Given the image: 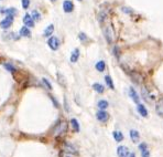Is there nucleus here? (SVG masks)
<instances>
[{
  "instance_id": "nucleus-1",
  "label": "nucleus",
  "mask_w": 163,
  "mask_h": 157,
  "mask_svg": "<svg viewBox=\"0 0 163 157\" xmlns=\"http://www.w3.org/2000/svg\"><path fill=\"white\" fill-rule=\"evenodd\" d=\"M67 132V122L66 121H61L58 125L54 128V135L55 136H62L66 134Z\"/></svg>"
},
{
  "instance_id": "nucleus-2",
  "label": "nucleus",
  "mask_w": 163,
  "mask_h": 157,
  "mask_svg": "<svg viewBox=\"0 0 163 157\" xmlns=\"http://www.w3.org/2000/svg\"><path fill=\"white\" fill-rule=\"evenodd\" d=\"M104 34H105L106 41L108 42L109 45H111L114 42V39H115V35H114V30L110 26H107V27L104 28Z\"/></svg>"
},
{
  "instance_id": "nucleus-3",
  "label": "nucleus",
  "mask_w": 163,
  "mask_h": 157,
  "mask_svg": "<svg viewBox=\"0 0 163 157\" xmlns=\"http://www.w3.org/2000/svg\"><path fill=\"white\" fill-rule=\"evenodd\" d=\"M128 74L130 75V78H131V80H132L133 82L137 83V84H141V83L143 82V76L141 73H139V72L129 71L128 72Z\"/></svg>"
},
{
  "instance_id": "nucleus-4",
  "label": "nucleus",
  "mask_w": 163,
  "mask_h": 157,
  "mask_svg": "<svg viewBox=\"0 0 163 157\" xmlns=\"http://www.w3.org/2000/svg\"><path fill=\"white\" fill-rule=\"evenodd\" d=\"M60 40H58V37H51L50 39H49V41H48V45L50 47V49L51 50H58V48H60Z\"/></svg>"
},
{
  "instance_id": "nucleus-5",
  "label": "nucleus",
  "mask_w": 163,
  "mask_h": 157,
  "mask_svg": "<svg viewBox=\"0 0 163 157\" xmlns=\"http://www.w3.org/2000/svg\"><path fill=\"white\" fill-rule=\"evenodd\" d=\"M141 95H142L143 100L147 101V102H152L153 100H154L153 94H151V93L149 92V90L147 89L146 86H142V88H141Z\"/></svg>"
},
{
  "instance_id": "nucleus-6",
  "label": "nucleus",
  "mask_w": 163,
  "mask_h": 157,
  "mask_svg": "<svg viewBox=\"0 0 163 157\" xmlns=\"http://www.w3.org/2000/svg\"><path fill=\"white\" fill-rule=\"evenodd\" d=\"M64 152L70 153V154H73V155H77L78 154L77 147L72 143H64Z\"/></svg>"
},
{
  "instance_id": "nucleus-7",
  "label": "nucleus",
  "mask_w": 163,
  "mask_h": 157,
  "mask_svg": "<svg viewBox=\"0 0 163 157\" xmlns=\"http://www.w3.org/2000/svg\"><path fill=\"white\" fill-rule=\"evenodd\" d=\"M96 117H97V120H98L99 122H102V123H106V122L109 120V114L106 112V111L100 109V111H98V112H97Z\"/></svg>"
},
{
  "instance_id": "nucleus-8",
  "label": "nucleus",
  "mask_w": 163,
  "mask_h": 157,
  "mask_svg": "<svg viewBox=\"0 0 163 157\" xmlns=\"http://www.w3.org/2000/svg\"><path fill=\"white\" fill-rule=\"evenodd\" d=\"M12 22H13V17L7 16V18H4V20H1V22H0V27L2 28V29H8V28L11 27Z\"/></svg>"
},
{
  "instance_id": "nucleus-9",
  "label": "nucleus",
  "mask_w": 163,
  "mask_h": 157,
  "mask_svg": "<svg viewBox=\"0 0 163 157\" xmlns=\"http://www.w3.org/2000/svg\"><path fill=\"white\" fill-rule=\"evenodd\" d=\"M129 149H128V147L126 146H119L117 148V155L118 157H128L129 156Z\"/></svg>"
},
{
  "instance_id": "nucleus-10",
  "label": "nucleus",
  "mask_w": 163,
  "mask_h": 157,
  "mask_svg": "<svg viewBox=\"0 0 163 157\" xmlns=\"http://www.w3.org/2000/svg\"><path fill=\"white\" fill-rule=\"evenodd\" d=\"M63 10L66 12V14H70L74 10V4L72 2L71 0H65L63 2Z\"/></svg>"
},
{
  "instance_id": "nucleus-11",
  "label": "nucleus",
  "mask_w": 163,
  "mask_h": 157,
  "mask_svg": "<svg viewBox=\"0 0 163 157\" xmlns=\"http://www.w3.org/2000/svg\"><path fill=\"white\" fill-rule=\"evenodd\" d=\"M139 149L141 152V156L142 157H150V150L148 148V145L146 143H141L139 145Z\"/></svg>"
},
{
  "instance_id": "nucleus-12",
  "label": "nucleus",
  "mask_w": 163,
  "mask_h": 157,
  "mask_svg": "<svg viewBox=\"0 0 163 157\" xmlns=\"http://www.w3.org/2000/svg\"><path fill=\"white\" fill-rule=\"evenodd\" d=\"M129 95H130V97L133 100V102L137 103V104H139V103H140V96L138 95V93L136 92V90L133 89V88H130V89H129Z\"/></svg>"
},
{
  "instance_id": "nucleus-13",
  "label": "nucleus",
  "mask_w": 163,
  "mask_h": 157,
  "mask_svg": "<svg viewBox=\"0 0 163 157\" xmlns=\"http://www.w3.org/2000/svg\"><path fill=\"white\" fill-rule=\"evenodd\" d=\"M23 23L25 24V27H34V20L32 19L31 14H24Z\"/></svg>"
},
{
  "instance_id": "nucleus-14",
  "label": "nucleus",
  "mask_w": 163,
  "mask_h": 157,
  "mask_svg": "<svg viewBox=\"0 0 163 157\" xmlns=\"http://www.w3.org/2000/svg\"><path fill=\"white\" fill-rule=\"evenodd\" d=\"M137 111H138V113H139L141 116H143V117H147V116H148V111H147L146 106L143 105V104H141V103L137 104Z\"/></svg>"
},
{
  "instance_id": "nucleus-15",
  "label": "nucleus",
  "mask_w": 163,
  "mask_h": 157,
  "mask_svg": "<svg viewBox=\"0 0 163 157\" xmlns=\"http://www.w3.org/2000/svg\"><path fill=\"white\" fill-rule=\"evenodd\" d=\"M130 138H131V140H132L133 143H138V140L140 138L139 132L136 130H131L130 131Z\"/></svg>"
},
{
  "instance_id": "nucleus-16",
  "label": "nucleus",
  "mask_w": 163,
  "mask_h": 157,
  "mask_svg": "<svg viewBox=\"0 0 163 157\" xmlns=\"http://www.w3.org/2000/svg\"><path fill=\"white\" fill-rule=\"evenodd\" d=\"M156 111L160 116H163V99L159 100V102L156 103Z\"/></svg>"
},
{
  "instance_id": "nucleus-17",
  "label": "nucleus",
  "mask_w": 163,
  "mask_h": 157,
  "mask_svg": "<svg viewBox=\"0 0 163 157\" xmlns=\"http://www.w3.org/2000/svg\"><path fill=\"white\" fill-rule=\"evenodd\" d=\"M53 32H54V26L53 24H49L48 27L45 28L44 30V37H51L52 34H53Z\"/></svg>"
},
{
  "instance_id": "nucleus-18",
  "label": "nucleus",
  "mask_w": 163,
  "mask_h": 157,
  "mask_svg": "<svg viewBox=\"0 0 163 157\" xmlns=\"http://www.w3.org/2000/svg\"><path fill=\"white\" fill-rule=\"evenodd\" d=\"M78 58H79V50H78V49H75L74 51L72 52V54H71V62H72V63L77 62Z\"/></svg>"
},
{
  "instance_id": "nucleus-19",
  "label": "nucleus",
  "mask_w": 163,
  "mask_h": 157,
  "mask_svg": "<svg viewBox=\"0 0 163 157\" xmlns=\"http://www.w3.org/2000/svg\"><path fill=\"white\" fill-rule=\"evenodd\" d=\"M112 136H114L116 142H121V140H123V134H122L121 132H119V131H115V132L112 133Z\"/></svg>"
},
{
  "instance_id": "nucleus-20",
  "label": "nucleus",
  "mask_w": 163,
  "mask_h": 157,
  "mask_svg": "<svg viewBox=\"0 0 163 157\" xmlns=\"http://www.w3.org/2000/svg\"><path fill=\"white\" fill-rule=\"evenodd\" d=\"M21 37H31V31L28 27H22L20 29Z\"/></svg>"
},
{
  "instance_id": "nucleus-21",
  "label": "nucleus",
  "mask_w": 163,
  "mask_h": 157,
  "mask_svg": "<svg viewBox=\"0 0 163 157\" xmlns=\"http://www.w3.org/2000/svg\"><path fill=\"white\" fill-rule=\"evenodd\" d=\"M93 89L95 90L97 93H99V94L104 93V91H105V88H104V85L99 84V83H94V84H93Z\"/></svg>"
},
{
  "instance_id": "nucleus-22",
  "label": "nucleus",
  "mask_w": 163,
  "mask_h": 157,
  "mask_svg": "<svg viewBox=\"0 0 163 157\" xmlns=\"http://www.w3.org/2000/svg\"><path fill=\"white\" fill-rule=\"evenodd\" d=\"M71 124H72V127H73V130H74L76 133H78V132H79V130H81V127H79V124H78V121L76 120V119H72V120H71Z\"/></svg>"
},
{
  "instance_id": "nucleus-23",
  "label": "nucleus",
  "mask_w": 163,
  "mask_h": 157,
  "mask_svg": "<svg viewBox=\"0 0 163 157\" xmlns=\"http://www.w3.org/2000/svg\"><path fill=\"white\" fill-rule=\"evenodd\" d=\"M106 69V63L104 61H98L97 63H96V70L99 72H102L105 71Z\"/></svg>"
},
{
  "instance_id": "nucleus-24",
  "label": "nucleus",
  "mask_w": 163,
  "mask_h": 157,
  "mask_svg": "<svg viewBox=\"0 0 163 157\" xmlns=\"http://www.w3.org/2000/svg\"><path fill=\"white\" fill-rule=\"evenodd\" d=\"M105 81H106V84L108 85L109 89L115 90V85H114V82H112L111 78H110L109 75H106V76H105Z\"/></svg>"
},
{
  "instance_id": "nucleus-25",
  "label": "nucleus",
  "mask_w": 163,
  "mask_h": 157,
  "mask_svg": "<svg viewBox=\"0 0 163 157\" xmlns=\"http://www.w3.org/2000/svg\"><path fill=\"white\" fill-rule=\"evenodd\" d=\"M97 105H98V107L100 109H102V111H105L106 109H107V107H108V102H107V101H106V100H100V101H99L98 102V104H97Z\"/></svg>"
},
{
  "instance_id": "nucleus-26",
  "label": "nucleus",
  "mask_w": 163,
  "mask_h": 157,
  "mask_svg": "<svg viewBox=\"0 0 163 157\" xmlns=\"http://www.w3.org/2000/svg\"><path fill=\"white\" fill-rule=\"evenodd\" d=\"M31 17L34 21H40L41 20V14L37 10H33L31 14Z\"/></svg>"
},
{
  "instance_id": "nucleus-27",
  "label": "nucleus",
  "mask_w": 163,
  "mask_h": 157,
  "mask_svg": "<svg viewBox=\"0 0 163 157\" xmlns=\"http://www.w3.org/2000/svg\"><path fill=\"white\" fill-rule=\"evenodd\" d=\"M4 14H7V16H10V17H14L16 14H17V10L14 8H8V9L4 10Z\"/></svg>"
},
{
  "instance_id": "nucleus-28",
  "label": "nucleus",
  "mask_w": 163,
  "mask_h": 157,
  "mask_svg": "<svg viewBox=\"0 0 163 157\" xmlns=\"http://www.w3.org/2000/svg\"><path fill=\"white\" fill-rule=\"evenodd\" d=\"M4 68L7 69L9 72H11V73H14V72H16V70H17V69L14 68L12 64H10V63H4Z\"/></svg>"
},
{
  "instance_id": "nucleus-29",
  "label": "nucleus",
  "mask_w": 163,
  "mask_h": 157,
  "mask_svg": "<svg viewBox=\"0 0 163 157\" xmlns=\"http://www.w3.org/2000/svg\"><path fill=\"white\" fill-rule=\"evenodd\" d=\"M42 83H43V85L48 90H52V85H51V83L49 82V80L48 78H42Z\"/></svg>"
},
{
  "instance_id": "nucleus-30",
  "label": "nucleus",
  "mask_w": 163,
  "mask_h": 157,
  "mask_svg": "<svg viewBox=\"0 0 163 157\" xmlns=\"http://www.w3.org/2000/svg\"><path fill=\"white\" fill-rule=\"evenodd\" d=\"M78 38H79L81 41H86V40H87V35H86L84 32H81V33L78 34Z\"/></svg>"
},
{
  "instance_id": "nucleus-31",
  "label": "nucleus",
  "mask_w": 163,
  "mask_h": 157,
  "mask_svg": "<svg viewBox=\"0 0 163 157\" xmlns=\"http://www.w3.org/2000/svg\"><path fill=\"white\" fill-rule=\"evenodd\" d=\"M30 6V0H22V7L23 9H28Z\"/></svg>"
},
{
  "instance_id": "nucleus-32",
  "label": "nucleus",
  "mask_w": 163,
  "mask_h": 157,
  "mask_svg": "<svg viewBox=\"0 0 163 157\" xmlns=\"http://www.w3.org/2000/svg\"><path fill=\"white\" fill-rule=\"evenodd\" d=\"M61 157H75V155L70 154V153H66V152H63V153L61 154Z\"/></svg>"
},
{
  "instance_id": "nucleus-33",
  "label": "nucleus",
  "mask_w": 163,
  "mask_h": 157,
  "mask_svg": "<svg viewBox=\"0 0 163 157\" xmlns=\"http://www.w3.org/2000/svg\"><path fill=\"white\" fill-rule=\"evenodd\" d=\"M114 54H115L116 58L119 59V48L118 47H115V48H114Z\"/></svg>"
},
{
  "instance_id": "nucleus-34",
  "label": "nucleus",
  "mask_w": 163,
  "mask_h": 157,
  "mask_svg": "<svg viewBox=\"0 0 163 157\" xmlns=\"http://www.w3.org/2000/svg\"><path fill=\"white\" fill-rule=\"evenodd\" d=\"M122 11H123V12H127V14H130V12H132V11L130 10V9H129V10H128V9H127L126 7H123V8H122Z\"/></svg>"
},
{
  "instance_id": "nucleus-35",
  "label": "nucleus",
  "mask_w": 163,
  "mask_h": 157,
  "mask_svg": "<svg viewBox=\"0 0 163 157\" xmlns=\"http://www.w3.org/2000/svg\"><path fill=\"white\" fill-rule=\"evenodd\" d=\"M51 99H52V101H53V103H54V104H55V106H56V107H58V103L56 102V100L53 99V96H51Z\"/></svg>"
},
{
  "instance_id": "nucleus-36",
  "label": "nucleus",
  "mask_w": 163,
  "mask_h": 157,
  "mask_svg": "<svg viewBox=\"0 0 163 157\" xmlns=\"http://www.w3.org/2000/svg\"><path fill=\"white\" fill-rule=\"evenodd\" d=\"M64 106H65V109H66V111H70V109H68V105H67V101H66V99H65Z\"/></svg>"
},
{
  "instance_id": "nucleus-37",
  "label": "nucleus",
  "mask_w": 163,
  "mask_h": 157,
  "mask_svg": "<svg viewBox=\"0 0 163 157\" xmlns=\"http://www.w3.org/2000/svg\"><path fill=\"white\" fill-rule=\"evenodd\" d=\"M128 157H136V155H135V153H130Z\"/></svg>"
},
{
  "instance_id": "nucleus-38",
  "label": "nucleus",
  "mask_w": 163,
  "mask_h": 157,
  "mask_svg": "<svg viewBox=\"0 0 163 157\" xmlns=\"http://www.w3.org/2000/svg\"><path fill=\"white\" fill-rule=\"evenodd\" d=\"M51 1H55V0H51Z\"/></svg>"
},
{
  "instance_id": "nucleus-39",
  "label": "nucleus",
  "mask_w": 163,
  "mask_h": 157,
  "mask_svg": "<svg viewBox=\"0 0 163 157\" xmlns=\"http://www.w3.org/2000/svg\"><path fill=\"white\" fill-rule=\"evenodd\" d=\"M78 1H82V0H78Z\"/></svg>"
}]
</instances>
